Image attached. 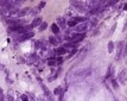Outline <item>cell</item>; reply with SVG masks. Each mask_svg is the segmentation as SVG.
<instances>
[{
    "instance_id": "d4e9b609",
    "label": "cell",
    "mask_w": 127,
    "mask_h": 101,
    "mask_svg": "<svg viewBox=\"0 0 127 101\" xmlns=\"http://www.w3.org/2000/svg\"><path fill=\"white\" fill-rule=\"evenodd\" d=\"M31 13H32V14H37V13H38V9H33Z\"/></svg>"
},
{
    "instance_id": "6da1fadb",
    "label": "cell",
    "mask_w": 127,
    "mask_h": 101,
    "mask_svg": "<svg viewBox=\"0 0 127 101\" xmlns=\"http://www.w3.org/2000/svg\"><path fill=\"white\" fill-rule=\"evenodd\" d=\"M90 74H91V70L89 69V68H84V69H82V70H80V71H77L75 76H76L77 80H84V79L88 77Z\"/></svg>"
},
{
    "instance_id": "8fae6325",
    "label": "cell",
    "mask_w": 127,
    "mask_h": 101,
    "mask_svg": "<svg viewBox=\"0 0 127 101\" xmlns=\"http://www.w3.org/2000/svg\"><path fill=\"white\" fill-rule=\"evenodd\" d=\"M54 52H55V54H57V55H63V54H65L67 51H65V49H64L63 46H61V48H57V49H55Z\"/></svg>"
},
{
    "instance_id": "2e32d148",
    "label": "cell",
    "mask_w": 127,
    "mask_h": 101,
    "mask_svg": "<svg viewBox=\"0 0 127 101\" xmlns=\"http://www.w3.org/2000/svg\"><path fill=\"white\" fill-rule=\"evenodd\" d=\"M86 52H87V49L84 48V49L82 50V52H81V54H78V56H77V58H78V61H81L82 58L84 57V55H86Z\"/></svg>"
},
{
    "instance_id": "5bb4252c",
    "label": "cell",
    "mask_w": 127,
    "mask_h": 101,
    "mask_svg": "<svg viewBox=\"0 0 127 101\" xmlns=\"http://www.w3.org/2000/svg\"><path fill=\"white\" fill-rule=\"evenodd\" d=\"M29 11H31V10L30 9H24V10H21V11H19L18 13H17V14H18L19 17H21V16H25V14H27V13H29Z\"/></svg>"
},
{
    "instance_id": "ac0fdd59",
    "label": "cell",
    "mask_w": 127,
    "mask_h": 101,
    "mask_svg": "<svg viewBox=\"0 0 127 101\" xmlns=\"http://www.w3.org/2000/svg\"><path fill=\"white\" fill-rule=\"evenodd\" d=\"M112 86H113V88H115V89H118V88H119L118 81H117L115 79H112Z\"/></svg>"
},
{
    "instance_id": "7402d4cb",
    "label": "cell",
    "mask_w": 127,
    "mask_h": 101,
    "mask_svg": "<svg viewBox=\"0 0 127 101\" xmlns=\"http://www.w3.org/2000/svg\"><path fill=\"white\" fill-rule=\"evenodd\" d=\"M96 23H98V19H96V18H93L90 20V24H89V23H88V24H89V26H90V25H93V26H94V25H96Z\"/></svg>"
},
{
    "instance_id": "ba28073f",
    "label": "cell",
    "mask_w": 127,
    "mask_h": 101,
    "mask_svg": "<svg viewBox=\"0 0 127 101\" xmlns=\"http://www.w3.org/2000/svg\"><path fill=\"white\" fill-rule=\"evenodd\" d=\"M56 25H57L59 29H64L65 28V25H67L65 19L64 18H57V23H56Z\"/></svg>"
},
{
    "instance_id": "484cf974",
    "label": "cell",
    "mask_w": 127,
    "mask_h": 101,
    "mask_svg": "<svg viewBox=\"0 0 127 101\" xmlns=\"http://www.w3.org/2000/svg\"><path fill=\"white\" fill-rule=\"evenodd\" d=\"M0 70H5V67H4V65H1V64H0Z\"/></svg>"
},
{
    "instance_id": "277c9868",
    "label": "cell",
    "mask_w": 127,
    "mask_h": 101,
    "mask_svg": "<svg viewBox=\"0 0 127 101\" xmlns=\"http://www.w3.org/2000/svg\"><path fill=\"white\" fill-rule=\"evenodd\" d=\"M40 87L43 88V92H44V95H45L46 100L48 101H54V98H52V94H51V92L48 89V87H46L45 84H43V83L40 82Z\"/></svg>"
},
{
    "instance_id": "44dd1931",
    "label": "cell",
    "mask_w": 127,
    "mask_h": 101,
    "mask_svg": "<svg viewBox=\"0 0 127 101\" xmlns=\"http://www.w3.org/2000/svg\"><path fill=\"white\" fill-rule=\"evenodd\" d=\"M113 49H114V44H113V42H109L108 43V51L109 52H112Z\"/></svg>"
},
{
    "instance_id": "52a82bcc",
    "label": "cell",
    "mask_w": 127,
    "mask_h": 101,
    "mask_svg": "<svg viewBox=\"0 0 127 101\" xmlns=\"http://www.w3.org/2000/svg\"><path fill=\"white\" fill-rule=\"evenodd\" d=\"M124 51V42L118 43V50H117V60H119L121 57V54Z\"/></svg>"
},
{
    "instance_id": "603a6c76",
    "label": "cell",
    "mask_w": 127,
    "mask_h": 101,
    "mask_svg": "<svg viewBox=\"0 0 127 101\" xmlns=\"http://www.w3.org/2000/svg\"><path fill=\"white\" fill-rule=\"evenodd\" d=\"M45 6V1H42L40 4H39V6H38V9H43Z\"/></svg>"
},
{
    "instance_id": "9c48e42d",
    "label": "cell",
    "mask_w": 127,
    "mask_h": 101,
    "mask_svg": "<svg viewBox=\"0 0 127 101\" xmlns=\"http://www.w3.org/2000/svg\"><path fill=\"white\" fill-rule=\"evenodd\" d=\"M42 18L40 17H38V18H36L33 21H32V24H31V28H35V26H39L40 24H42Z\"/></svg>"
},
{
    "instance_id": "ffe728a7",
    "label": "cell",
    "mask_w": 127,
    "mask_h": 101,
    "mask_svg": "<svg viewBox=\"0 0 127 101\" xmlns=\"http://www.w3.org/2000/svg\"><path fill=\"white\" fill-rule=\"evenodd\" d=\"M48 64H49V65H55V64H56V60H55V58H49Z\"/></svg>"
},
{
    "instance_id": "d6986e66",
    "label": "cell",
    "mask_w": 127,
    "mask_h": 101,
    "mask_svg": "<svg viewBox=\"0 0 127 101\" xmlns=\"http://www.w3.org/2000/svg\"><path fill=\"white\" fill-rule=\"evenodd\" d=\"M54 94L55 95H61V94H62V88H61V87H57V88L55 89Z\"/></svg>"
},
{
    "instance_id": "30bf717a",
    "label": "cell",
    "mask_w": 127,
    "mask_h": 101,
    "mask_svg": "<svg viewBox=\"0 0 127 101\" xmlns=\"http://www.w3.org/2000/svg\"><path fill=\"white\" fill-rule=\"evenodd\" d=\"M102 10H103V9H101L100 6H99V7H95V9L90 10V11H89V12H87V13H88V14H98V13H100Z\"/></svg>"
},
{
    "instance_id": "7c38bea8",
    "label": "cell",
    "mask_w": 127,
    "mask_h": 101,
    "mask_svg": "<svg viewBox=\"0 0 127 101\" xmlns=\"http://www.w3.org/2000/svg\"><path fill=\"white\" fill-rule=\"evenodd\" d=\"M75 46L76 45H75L74 43H67L63 48L65 49V51H69V49H70V50H75Z\"/></svg>"
},
{
    "instance_id": "cb8c5ba5",
    "label": "cell",
    "mask_w": 127,
    "mask_h": 101,
    "mask_svg": "<svg viewBox=\"0 0 127 101\" xmlns=\"http://www.w3.org/2000/svg\"><path fill=\"white\" fill-rule=\"evenodd\" d=\"M21 101H29V100H27L26 95H21Z\"/></svg>"
},
{
    "instance_id": "3957f363",
    "label": "cell",
    "mask_w": 127,
    "mask_h": 101,
    "mask_svg": "<svg viewBox=\"0 0 127 101\" xmlns=\"http://www.w3.org/2000/svg\"><path fill=\"white\" fill-rule=\"evenodd\" d=\"M88 28H89V24H88L87 21H84V23L78 24V25L76 26V29H75V31H76V33H84Z\"/></svg>"
},
{
    "instance_id": "9a60e30c",
    "label": "cell",
    "mask_w": 127,
    "mask_h": 101,
    "mask_svg": "<svg viewBox=\"0 0 127 101\" xmlns=\"http://www.w3.org/2000/svg\"><path fill=\"white\" fill-rule=\"evenodd\" d=\"M51 31H52L54 33H56V35H57V33L59 32V28H58L56 24H52V25H51Z\"/></svg>"
},
{
    "instance_id": "7a4b0ae2",
    "label": "cell",
    "mask_w": 127,
    "mask_h": 101,
    "mask_svg": "<svg viewBox=\"0 0 127 101\" xmlns=\"http://www.w3.org/2000/svg\"><path fill=\"white\" fill-rule=\"evenodd\" d=\"M33 36H35V32L33 31H29V32H25V33H23V35L17 37V40L18 42H24V40H27V39L32 38Z\"/></svg>"
},
{
    "instance_id": "e0dca14e",
    "label": "cell",
    "mask_w": 127,
    "mask_h": 101,
    "mask_svg": "<svg viewBox=\"0 0 127 101\" xmlns=\"http://www.w3.org/2000/svg\"><path fill=\"white\" fill-rule=\"evenodd\" d=\"M46 28H48V24H46L45 21H42V24L39 25V30H40V31H44Z\"/></svg>"
},
{
    "instance_id": "8992f818",
    "label": "cell",
    "mask_w": 127,
    "mask_h": 101,
    "mask_svg": "<svg viewBox=\"0 0 127 101\" xmlns=\"http://www.w3.org/2000/svg\"><path fill=\"white\" fill-rule=\"evenodd\" d=\"M71 5H73V6H75L76 9L81 10V11H86L84 2H83V1H71Z\"/></svg>"
},
{
    "instance_id": "5b68a950",
    "label": "cell",
    "mask_w": 127,
    "mask_h": 101,
    "mask_svg": "<svg viewBox=\"0 0 127 101\" xmlns=\"http://www.w3.org/2000/svg\"><path fill=\"white\" fill-rule=\"evenodd\" d=\"M118 79H119V81H120V83H122V84H125V83H126L127 73H126V70H125V69L120 71V74L118 75Z\"/></svg>"
},
{
    "instance_id": "4fadbf2b",
    "label": "cell",
    "mask_w": 127,
    "mask_h": 101,
    "mask_svg": "<svg viewBox=\"0 0 127 101\" xmlns=\"http://www.w3.org/2000/svg\"><path fill=\"white\" fill-rule=\"evenodd\" d=\"M49 42H50V44H52V45H58L59 44V42H58V39L56 38V37H51L49 38Z\"/></svg>"
}]
</instances>
